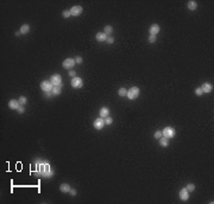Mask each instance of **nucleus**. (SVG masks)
Here are the masks:
<instances>
[{
	"label": "nucleus",
	"mask_w": 214,
	"mask_h": 204,
	"mask_svg": "<svg viewBox=\"0 0 214 204\" xmlns=\"http://www.w3.org/2000/svg\"><path fill=\"white\" fill-rule=\"evenodd\" d=\"M39 172L40 174L43 177H47V178H49V177H51L54 174L53 170L50 169L49 164H40V169H39Z\"/></svg>",
	"instance_id": "1"
},
{
	"label": "nucleus",
	"mask_w": 214,
	"mask_h": 204,
	"mask_svg": "<svg viewBox=\"0 0 214 204\" xmlns=\"http://www.w3.org/2000/svg\"><path fill=\"white\" fill-rule=\"evenodd\" d=\"M139 93H140V90L138 87H132L131 89L127 90V97L130 100H134L139 96Z\"/></svg>",
	"instance_id": "2"
},
{
	"label": "nucleus",
	"mask_w": 214,
	"mask_h": 204,
	"mask_svg": "<svg viewBox=\"0 0 214 204\" xmlns=\"http://www.w3.org/2000/svg\"><path fill=\"white\" fill-rule=\"evenodd\" d=\"M54 88V84L50 82V81H43L42 83H40V89L43 90V91H45V93H51V90H53Z\"/></svg>",
	"instance_id": "3"
},
{
	"label": "nucleus",
	"mask_w": 214,
	"mask_h": 204,
	"mask_svg": "<svg viewBox=\"0 0 214 204\" xmlns=\"http://www.w3.org/2000/svg\"><path fill=\"white\" fill-rule=\"evenodd\" d=\"M75 64H76V63H75V59L74 58H67L64 62L62 63L63 68H64V69H68V70H70V69L74 68Z\"/></svg>",
	"instance_id": "4"
},
{
	"label": "nucleus",
	"mask_w": 214,
	"mask_h": 204,
	"mask_svg": "<svg viewBox=\"0 0 214 204\" xmlns=\"http://www.w3.org/2000/svg\"><path fill=\"white\" fill-rule=\"evenodd\" d=\"M162 134H163V136H165V138H173V136L175 135V131L174 128H171V127H165L164 131L162 132Z\"/></svg>",
	"instance_id": "5"
},
{
	"label": "nucleus",
	"mask_w": 214,
	"mask_h": 204,
	"mask_svg": "<svg viewBox=\"0 0 214 204\" xmlns=\"http://www.w3.org/2000/svg\"><path fill=\"white\" fill-rule=\"evenodd\" d=\"M50 82L54 84V86H57V87H62V77L59 76V75H54L53 77H51V80H50Z\"/></svg>",
	"instance_id": "6"
},
{
	"label": "nucleus",
	"mask_w": 214,
	"mask_h": 204,
	"mask_svg": "<svg viewBox=\"0 0 214 204\" xmlns=\"http://www.w3.org/2000/svg\"><path fill=\"white\" fill-rule=\"evenodd\" d=\"M70 83H71V87H73V88H81V87L83 86V81L80 77H74L71 80Z\"/></svg>",
	"instance_id": "7"
},
{
	"label": "nucleus",
	"mask_w": 214,
	"mask_h": 204,
	"mask_svg": "<svg viewBox=\"0 0 214 204\" xmlns=\"http://www.w3.org/2000/svg\"><path fill=\"white\" fill-rule=\"evenodd\" d=\"M104 125H105V120H104L102 118H98V119H95L93 126H94V128H95V129L99 131V129H102Z\"/></svg>",
	"instance_id": "8"
},
{
	"label": "nucleus",
	"mask_w": 214,
	"mask_h": 204,
	"mask_svg": "<svg viewBox=\"0 0 214 204\" xmlns=\"http://www.w3.org/2000/svg\"><path fill=\"white\" fill-rule=\"evenodd\" d=\"M82 13V7L81 6H74L70 8V14L74 17H78Z\"/></svg>",
	"instance_id": "9"
},
{
	"label": "nucleus",
	"mask_w": 214,
	"mask_h": 204,
	"mask_svg": "<svg viewBox=\"0 0 214 204\" xmlns=\"http://www.w3.org/2000/svg\"><path fill=\"white\" fill-rule=\"evenodd\" d=\"M180 198L182 201H187V199L189 198V191H188L186 188H183L180 191Z\"/></svg>",
	"instance_id": "10"
},
{
	"label": "nucleus",
	"mask_w": 214,
	"mask_h": 204,
	"mask_svg": "<svg viewBox=\"0 0 214 204\" xmlns=\"http://www.w3.org/2000/svg\"><path fill=\"white\" fill-rule=\"evenodd\" d=\"M150 33L152 34V36H156V34L158 33L159 32V26L157 24H153V25H151V26H150Z\"/></svg>",
	"instance_id": "11"
},
{
	"label": "nucleus",
	"mask_w": 214,
	"mask_h": 204,
	"mask_svg": "<svg viewBox=\"0 0 214 204\" xmlns=\"http://www.w3.org/2000/svg\"><path fill=\"white\" fill-rule=\"evenodd\" d=\"M201 89H202L203 93L208 94V93H211V91H212L213 87H212V84H209V83H203V84H202V87H201Z\"/></svg>",
	"instance_id": "12"
},
{
	"label": "nucleus",
	"mask_w": 214,
	"mask_h": 204,
	"mask_svg": "<svg viewBox=\"0 0 214 204\" xmlns=\"http://www.w3.org/2000/svg\"><path fill=\"white\" fill-rule=\"evenodd\" d=\"M19 101L18 100H10V102H8V107L11 109H18V107H19Z\"/></svg>",
	"instance_id": "13"
},
{
	"label": "nucleus",
	"mask_w": 214,
	"mask_h": 204,
	"mask_svg": "<svg viewBox=\"0 0 214 204\" xmlns=\"http://www.w3.org/2000/svg\"><path fill=\"white\" fill-rule=\"evenodd\" d=\"M100 118H107L108 116V114H109V109L107 108V107H102V108L100 109Z\"/></svg>",
	"instance_id": "14"
},
{
	"label": "nucleus",
	"mask_w": 214,
	"mask_h": 204,
	"mask_svg": "<svg viewBox=\"0 0 214 204\" xmlns=\"http://www.w3.org/2000/svg\"><path fill=\"white\" fill-rule=\"evenodd\" d=\"M107 37H108V36H107L105 32H99V33L96 34V40H98V42H105V40L107 39Z\"/></svg>",
	"instance_id": "15"
},
{
	"label": "nucleus",
	"mask_w": 214,
	"mask_h": 204,
	"mask_svg": "<svg viewBox=\"0 0 214 204\" xmlns=\"http://www.w3.org/2000/svg\"><path fill=\"white\" fill-rule=\"evenodd\" d=\"M188 8H189L190 11H195V10L198 8V3H196V1H194V0H190V1H188Z\"/></svg>",
	"instance_id": "16"
},
{
	"label": "nucleus",
	"mask_w": 214,
	"mask_h": 204,
	"mask_svg": "<svg viewBox=\"0 0 214 204\" xmlns=\"http://www.w3.org/2000/svg\"><path fill=\"white\" fill-rule=\"evenodd\" d=\"M29 31H30V25H29V24L22 25V27H20V33H22V34H26V33H29Z\"/></svg>",
	"instance_id": "17"
},
{
	"label": "nucleus",
	"mask_w": 214,
	"mask_h": 204,
	"mask_svg": "<svg viewBox=\"0 0 214 204\" xmlns=\"http://www.w3.org/2000/svg\"><path fill=\"white\" fill-rule=\"evenodd\" d=\"M159 145H161L162 147H167V146L169 145V140H168V138H165V136L159 138Z\"/></svg>",
	"instance_id": "18"
},
{
	"label": "nucleus",
	"mask_w": 214,
	"mask_h": 204,
	"mask_svg": "<svg viewBox=\"0 0 214 204\" xmlns=\"http://www.w3.org/2000/svg\"><path fill=\"white\" fill-rule=\"evenodd\" d=\"M70 186H69V184H65V183H63V184H61L59 185V190L62 192H69L70 191Z\"/></svg>",
	"instance_id": "19"
},
{
	"label": "nucleus",
	"mask_w": 214,
	"mask_h": 204,
	"mask_svg": "<svg viewBox=\"0 0 214 204\" xmlns=\"http://www.w3.org/2000/svg\"><path fill=\"white\" fill-rule=\"evenodd\" d=\"M104 32H105L107 36H109V34L113 32V27H112L111 25H106L105 26V29H104Z\"/></svg>",
	"instance_id": "20"
},
{
	"label": "nucleus",
	"mask_w": 214,
	"mask_h": 204,
	"mask_svg": "<svg viewBox=\"0 0 214 204\" xmlns=\"http://www.w3.org/2000/svg\"><path fill=\"white\" fill-rule=\"evenodd\" d=\"M51 93H53L54 95H59V94H61V87L54 86L53 90H51Z\"/></svg>",
	"instance_id": "21"
},
{
	"label": "nucleus",
	"mask_w": 214,
	"mask_h": 204,
	"mask_svg": "<svg viewBox=\"0 0 214 204\" xmlns=\"http://www.w3.org/2000/svg\"><path fill=\"white\" fill-rule=\"evenodd\" d=\"M118 94H119V96H127V90L125 88H120L118 90Z\"/></svg>",
	"instance_id": "22"
},
{
	"label": "nucleus",
	"mask_w": 214,
	"mask_h": 204,
	"mask_svg": "<svg viewBox=\"0 0 214 204\" xmlns=\"http://www.w3.org/2000/svg\"><path fill=\"white\" fill-rule=\"evenodd\" d=\"M19 103H20V105H25V103H26V101H28V99H26V97H25V96H20V97H19Z\"/></svg>",
	"instance_id": "23"
},
{
	"label": "nucleus",
	"mask_w": 214,
	"mask_h": 204,
	"mask_svg": "<svg viewBox=\"0 0 214 204\" xmlns=\"http://www.w3.org/2000/svg\"><path fill=\"white\" fill-rule=\"evenodd\" d=\"M63 17H64V18H69V17L71 16L70 14V11H69V10H65V11H63Z\"/></svg>",
	"instance_id": "24"
},
{
	"label": "nucleus",
	"mask_w": 214,
	"mask_h": 204,
	"mask_svg": "<svg viewBox=\"0 0 214 204\" xmlns=\"http://www.w3.org/2000/svg\"><path fill=\"white\" fill-rule=\"evenodd\" d=\"M186 189L188 191H194V190H195V185H194V184H188Z\"/></svg>",
	"instance_id": "25"
},
{
	"label": "nucleus",
	"mask_w": 214,
	"mask_h": 204,
	"mask_svg": "<svg viewBox=\"0 0 214 204\" xmlns=\"http://www.w3.org/2000/svg\"><path fill=\"white\" fill-rule=\"evenodd\" d=\"M112 122H113V119H112V118H109V116L105 118V124H106V125H111Z\"/></svg>",
	"instance_id": "26"
},
{
	"label": "nucleus",
	"mask_w": 214,
	"mask_h": 204,
	"mask_svg": "<svg viewBox=\"0 0 214 204\" xmlns=\"http://www.w3.org/2000/svg\"><path fill=\"white\" fill-rule=\"evenodd\" d=\"M195 94H196L198 96H201L202 94H203V91H202L201 88H196V89H195Z\"/></svg>",
	"instance_id": "27"
},
{
	"label": "nucleus",
	"mask_w": 214,
	"mask_h": 204,
	"mask_svg": "<svg viewBox=\"0 0 214 204\" xmlns=\"http://www.w3.org/2000/svg\"><path fill=\"white\" fill-rule=\"evenodd\" d=\"M75 59V63H78V64H81V63L83 62V59H82V57H80V56H78L76 58H74Z\"/></svg>",
	"instance_id": "28"
},
{
	"label": "nucleus",
	"mask_w": 214,
	"mask_h": 204,
	"mask_svg": "<svg viewBox=\"0 0 214 204\" xmlns=\"http://www.w3.org/2000/svg\"><path fill=\"white\" fill-rule=\"evenodd\" d=\"M162 136H163V134H162L161 131H157V132L155 133V138H156V139H159V138H162Z\"/></svg>",
	"instance_id": "29"
},
{
	"label": "nucleus",
	"mask_w": 214,
	"mask_h": 204,
	"mask_svg": "<svg viewBox=\"0 0 214 204\" xmlns=\"http://www.w3.org/2000/svg\"><path fill=\"white\" fill-rule=\"evenodd\" d=\"M156 39H157V38H156V36H152V34L149 37V42H150V43H155Z\"/></svg>",
	"instance_id": "30"
},
{
	"label": "nucleus",
	"mask_w": 214,
	"mask_h": 204,
	"mask_svg": "<svg viewBox=\"0 0 214 204\" xmlns=\"http://www.w3.org/2000/svg\"><path fill=\"white\" fill-rule=\"evenodd\" d=\"M17 110H18V113H20V114H23V113H24V112H25V109H24V107H23V106H19V107H18V109H17Z\"/></svg>",
	"instance_id": "31"
},
{
	"label": "nucleus",
	"mask_w": 214,
	"mask_h": 204,
	"mask_svg": "<svg viewBox=\"0 0 214 204\" xmlns=\"http://www.w3.org/2000/svg\"><path fill=\"white\" fill-rule=\"evenodd\" d=\"M69 76H70V77H73V78L76 77V72H75L74 70H70V71H69Z\"/></svg>",
	"instance_id": "32"
},
{
	"label": "nucleus",
	"mask_w": 214,
	"mask_h": 204,
	"mask_svg": "<svg viewBox=\"0 0 214 204\" xmlns=\"http://www.w3.org/2000/svg\"><path fill=\"white\" fill-rule=\"evenodd\" d=\"M106 40H107V43H108V44H112V43H113V42H114V39H113V37H109V36H108V37H107V39H106Z\"/></svg>",
	"instance_id": "33"
},
{
	"label": "nucleus",
	"mask_w": 214,
	"mask_h": 204,
	"mask_svg": "<svg viewBox=\"0 0 214 204\" xmlns=\"http://www.w3.org/2000/svg\"><path fill=\"white\" fill-rule=\"evenodd\" d=\"M70 193L73 196H75V195H76V190H74V189H70Z\"/></svg>",
	"instance_id": "34"
},
{
	"label": "nucleus",
	"mask_w": 214,
	"mask_h": 204,
	"mask_svg": "<svg viewBox=\"0 0 214 204\" xmlns=\"http://www.w3.org/2000/svg\"><path fill=\"white\" fill-rule=\"evenodd\" d=\"M20 34H22V33H20V31H17L16 32V36H20Z\"/></svg>",
	"instance_id": "35"
}]
</instances>
